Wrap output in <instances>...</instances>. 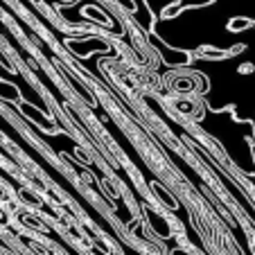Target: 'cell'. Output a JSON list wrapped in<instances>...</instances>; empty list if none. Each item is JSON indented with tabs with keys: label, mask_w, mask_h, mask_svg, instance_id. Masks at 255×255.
I'll return each instance as SVG.
<instances>
[{
	"label": "cell",
	"mask_w": 255,
	"mask_h": 255,
	"mask_svg": "<svg viewBox=\"0 0 255 255\" xmlns=\"http://www.w3.org/2000/svg\"><path fill=\"white\" fill-rule=\"evenodd\" d=\"M203 86H206V82L194 70H174L169 75V88L178 95H192L197 91H203Z\"/></svg>",
	"instance_id": "cell-1"
},
{
	"label": "cell",
	"mask_w": 255,
	"mask_h": 255,
	"mask_svg": "<svg viewBox=\"0 0 255 255\" xmlns=\"http://www.w3.org/2000/svg\"><path fill=\"white\" fill-rule=\"evenodd\" d=\"M249 27H253V20L244 18V16L231 18V23H228V29H231V32H242V29H249Z\"/></svg>",
	"instance_id": "cell-2"
},
{
	"label": "cell",
	"mask_w": 255,
	"mask_h": 255,
	"mask_svg": "<svg viewBox=\"0 0 255 255\" xmlns=\"http://www.w3.org/2000/svg\"><path fill=\"white\" fill-rule=\"evenodd\" d=\"M192 109H197L194 102H178V111L181 113H185V116H190V118H201V116H197Z\"/></svg>",
	"instance_id": "cell-3"
},
{
	"label": "cell",
	"mask_w": 255,
	"mask_h": 255,
	"mask_svg": "<svg viewBox=\"0 0 255 255\" xmlns=\"http://www.w3.org/2000/svg\"><path fill=\"white\" fill-rule=\"evenodd\" d=\"M249 70H253V66H251V63H249V66H242V72H244V75H249Z\"/></svg>",
	"instance_id": "cell-4"
}]
</instances>
